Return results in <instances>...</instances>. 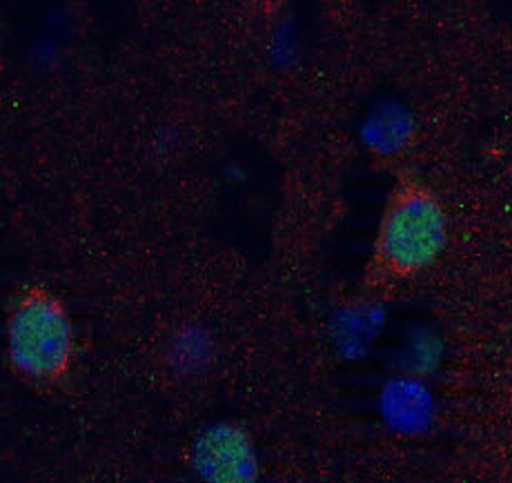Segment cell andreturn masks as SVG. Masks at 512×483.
I'll return each mask as SVG.
<instances>
[{
    "mask_svg": "<svg viewBox=\"0 0 512 483\" xmlns=\"http://www.w3.org/2000/svg\"><path fill=\"white\" fill-rule=\"evenodd\" d=\"M406 123H403V118H397L395 114H381L377 121L372 123V130L370 136L374 138V147H381V150H395L399 136L406 132L403 130Z\"/></svg>",
    "mask_w": 512,
    "mask_h": 483,
    "instance_id": "cell-4",
    "label": "cell"
},
{
    "mask_svg": "<svg viewBox=\"0 0 512 483\" xmlns=\"http://www.w3.org/2000/svg\"><path fill=\"white\" fill-rule=\"evenodd\" d=\"M192 468L201 483H259L261 459L239 423H214L192 443Z\"/></svg>",
    "mask_w": 512,
    "mask_h": 483,
    "instance_id": "cell-3",
    "label": "cell"
},
{
    "mask_svg": "<svg viewBox=\"0 0 512 483\" xmlns=\"http://www.w3.org/2000/svg\"><path fill=\"white\" fill-rule=\"evenodd\" d=\"M448 243V214L439 194L417 174L403 172L390 187L363 268V290L390 297L426 274Z\"/></svg>",
    "mask_w": 512,
    "mask_h": 483,
    "instance_id": "cell-1",
    "label": "cell"
},
{
    "mask_svg": "<svg viewBox=\"0 0 512 483\" xmlns=\"http://www.w3.org/2000/svg\"><path fill=\"white\" fill-rule=\"evenodd\" d=\"M9 368L36 388H58L76 363V330L65 301L45 285H27L5 323Z\"/></svg>",
    "mask_w": 512,
    "mask_h": 483,
    "instance_id": "cell-2",
    "label": "cell"
}]
</instances>
